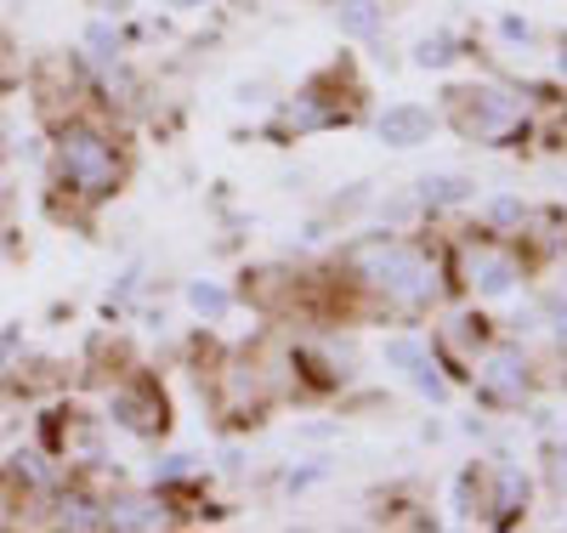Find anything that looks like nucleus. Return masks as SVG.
<instances>
[{
	"label": "nucleus",
	"mask_w": 567,
	"mask_h": 533,
	"mask_svg": "<svg viewBox=\"0 0 567 533\" xmlns=\"http://www.w3.org/2000/svg\"><path fill=\"white\" fill-rule=\"evenodd\" d=\"M420 131H425V114H420V109H403V114L386 120V136H392V142H409V136H420Z\"/></svg>",
	"instance_id": "obj_3"
},
{
	"label": "nucleus",
	"mask_w": 567,
	"mask_h": 533,
	"mask_svg": "<svg viewBox=\"0 0 567 533\" xmlns=\"http://www.w3.org/2000/svg\"><path fill=\"white\" fill-rule=\"evenodd\" d=\"M125 420H131V431H154L159 420H165V409H159V398H142V392H125L120 403H114Z\"/></svg>",
	"instance_id": "obj_2"
},
{
	"label": "nucleus",
	"mask_w": 567,
	"mask_h": 533,
	"mask_svg": "<svg viewBox=\"0 0 567 533\" xmlns=\"http://www.w3.org/2000/svg\"><path fill=\"white\" fill-rule=\"evenodd\" d=\"M63 171H69L74 187L103 193V187L114 182V148H109L97 131H69V136H63Z\"/></svg>",
	"instance_id": "obj_1"
}]
</instances>
